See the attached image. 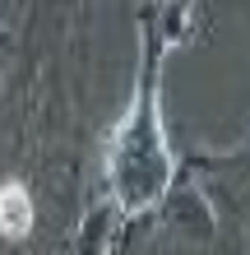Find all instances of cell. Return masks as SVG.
<instances>
[{"label":"cell","mask_w":250,"mask_h":255,"mask_svg":"<svg viewBox=\"0 0 250 255\" xmlns=\"http://www.w3.org/2000/svg\"><path fill=\"white\" fill-rule=\"evenodd\" d=\"M33 228H37V200L28 190V181H19V176L0 181V242L19 246L33 237Z\"/></svg>","instance_id":"4"},{"label":"cell","mask_w":250,"mask_h":255,"mask_svg":"<svg viewBox=\"0 0 250 255\" xmlns=\"http://www.w3.org/2000/svg\"><path fill=\"white\" fill-rule=\"evenodd\" d=\"M116 223H121V209H116L111 195H107L102 204H88V209H83V218L70 228L65 251H61V255H107Z\"/></svg>","instance_id":"3"},{"label":"cell","mask_w":250,"mask_h":255,"mask_svg":"<svg viewBox=\"0 0 250 255\" xmlns=\"http://www.w3.org/2000/svg\"><path fill=\"white\" fill-rule=\"evenodd\" d=\"M79 0H28V23H51V33H65L70 14H75Z\"/></svg>","instance_id":"6"},{"label":"cell","mask_w":250,"mask_h":255,"mask_svg":"<svg viewBox=\"0 0 250 255\" xmlns=\"http://www.w3.org/2000/svg\"><path fill=\"white\" fill-rule=\"evenodd\" d=\"M158 232H163L158 209H149V214H121V223H116V232H111L107 255H149Z\"/></svg>","instance_id":"5"},{"label":"cell","mask_w":250,"mask_h":255,"mask_svg":"<svg viewBox=\"0 0 250 255\" xmlns=\"http://www.w3.org/2000/svg\"><path fill=\"white\" fill-rule=\"evenodd\" d=\"M246 237H250V228H246Z\"/></svg>","instance_id":"8"},{"label":"cell","mask_w":250,"mask_h":255,"mask_svg":"<svg viewBox=\"0 0 250 255\" xmlns=\"http://www.w3.org/2000/svg\"><path fill=\"white\" fill-rule=\"evenodd\" d=\"M158 223H163V232L181 237V242H195V246H209L218 237V228H223L209 190L199 186V176L190 172L185 162H181V172H176L171 190L163 195V204H158Z\"/></svg>","instance_id":"2"},{"label":"cell","mask_w":250,"mask_h":255,"mask_svg":"<svg viewBox=\"0 0 250 255\" xmlns=\"http://www.w3.org/2000/svg\"><path fill=\"white\" fill-rule=\"evenodd\" d=\"M9 9H23L28 14V0H0V14H9Z\"/></svg>","instance_id":"7"},{"label":"cell","mask_w":250,"mask_h":255,"mask_svg":"<svg viewBox=\"0 0 250 255\" xmlns=\"http://www.w3.org/2000/svg\"><path fill=\"white\" fill-rule=\"evenodd\" d=\"M167 33H163V0H149L139 9V65L125 112L102 139V176L107 195L121 214H149L171 190L181 158L167 139L163 121V61H167Z\"/></svg>","instance_id":"1"}]
</instances>
